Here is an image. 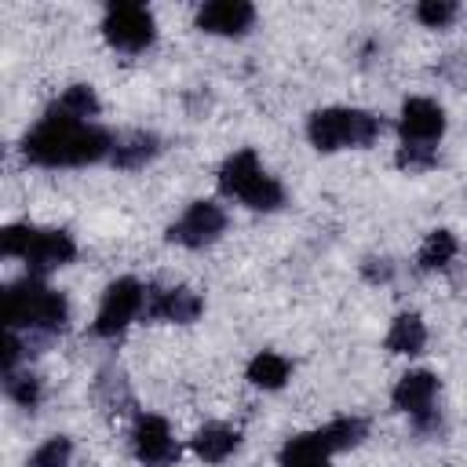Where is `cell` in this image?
Segmentation results:
<instances>
[{
	"label": "cell",
	"instance_id": "6da1fadb",
	"mask_svg": "<svg viewBox=\"0 0 467 467\" xmlns=\"http://www.w3.org/2000/svg\"><path fill=\"white\" fill-rule=\"evenodd\" d=\"M113 150V135L84 124V120H69L55 109L44 113V120L26 131L22 139V153L33 164L44 168H77V164H95L102 157H109Z\"/></svg>",
	"mask_w": 467,
	"mask_h": 467
},
{
	"label": "cell",
	"instance_id": "7a4b0ae2",
	"mask_svg": "<svg viewBox=\"0 0 467 467\" xmlns=\"http://www.w3.org/2000/svg\"><path fill=\"white\" fill-rule=\"evenodd\" d=\"M0 317H4V328H29V332L55 336L66 328L69 303L58 292H51L44 281L26 277V281H15L4 288Z\"/></svg>",
	"mask_w": 467,
	"mask_h": 467
},
{
	"label": "cell",
	"instance_id": "3957f363",
	"mask_svg": "<svg viewBox=\"0 0 467 467\" xmlns=\"http://www.w3.org/2000/svg\"><path fill=\"white\" fill-rule=\"evenodd\" d=\"M219 190L226 197H237L252 212H274V208L285 204L281 182L263 171L255 150H237V153H230L223 161V168H219Z\"/></svg>",
	"mask_w": 467,
	"mask_h": 467
},
{
	"label": "cell",
	"instance_id": "277c9868",
	"mask_svg": "<svg viewBox=\"0 0 467 467\" xmlns=\"http://www.w3.org/2000/svg\"><path fill=\"white\" fill-rule=\"evenodd\" d=\"M306 135L314 142V150L321 153H336V150H347V146H372L379 135H383V120L376 113H365V109H343V106H332V109H317L306 124Z\"/></svg>",
	"mask_w": 467,
	"mask_h": 467
},
{
	"label": "cell",
	"instance_id": "5b68a950",
	"mask_svg": "<svg viewBox=\"0 0 467 467\" xmlns=\"http://www.w3.org/2000/svg\"><path fill=\"white\" fill-rule=\"evenodd\" d=\"M153 33H157V26H153L150 7H142V4H109L106 7L102 36L109 40V47L135 55L153 44Z\"/></svg>",
	"mask_w": 467,
	"mask_h": 467
},
{
	"label": "cell",
	"instance_id": "8992f818",
	"mask_svg": "<svg viewBox=\"0 0 467 467\" xmlns=\"http://www.w3.org/2000/svg\"><path fill=\"white\" fill-rule=\"evenodd\" d=\"M146 310V288L135 281V277H120L106 288L102 303H99V314H95V336L102 339H117L131 321L135 314Z\"/></svg>",
	"mask_w": 467,
	"mask_h": 467
},
{
	"label": "cell",
	"instance_id": "52a82bcc",
	"mask_svg": "<svg viewBox=\"0 0 467 467\" xmlns=\"http://www.w3.org/2000/svg\"><path fill=\"white\" fill-rule=\"evenodd\" d=\"M226 230V212L215 201H193L171 226H168V241L182 244V248H204L212 244L219 234Z\"/></svg>",
	"mask_w": 467,
	"mask_h": 467
},
{
	"label": "cell",
	"instance_id": "ba28073f",
	"mask_svg": "<svg viewBox=\"0 0 467 467\" xmlns=\"http://www.w3.org/2000/svg\"><path fill=\"white\" fill-rule=\"evenodd\" d=\"M131 449H135L139 463H146V467H171L179 460V445L171 438V427L161 416H139L135 420Z\"/></svg>",
	"mask_w": 467,
	"mask_h": 467
},
{
	"label": "cell",
	"instance_id": "9c48e42d",
	"mask_svg": "<svg viewBox=\"0 0 467 467\" xmlns=\"http://www.w3.org/2000/svg\"><path fill=\"white\" fill-rule=\"evenodd\" d=\"M398 128H401V139L405 142H427V146H434L441 139V131H445V109L434 99H423V95L405 99Z\"/></svg>",
	"mask_w": 467,
	"mask_h": 467
},
{
	"label": "cell",
	"instance_id": "30bf717a",
	"mask_svg": "<svg viewBox=\"0 0 467 467\" xmlns=\"http://www.w3.org/2000/svg\"><path fill=\"white\" fill-rule=\"evenodd\" d=\"M204 310L201 296L190 288H146V317L153 321H171V325H190Z\"/></svg>",
	"mask_w": 467,
	"mask_h": 467
},
{
	"label": "cell",
	"instance_id": "8fae6325",
	"mask_svg": "<svg viewBox=\"0 0 467 467\" xmlns=\"http://www.w3.org/2000/svg\"><path fill=\"white\" fill-rule=\"evenodd\" d=\"M255 22V7L244 0H212L197 11V29L215 36H241Z\"/></svg>",
	"mask_w": 467,
	"mask_h": 467
},
{
	"label": "cell",
	"instance_id": "7c38bea8",
	"mask_svg": "<svg viewBox=\"0 0 467 467\" xmlns=\"http://www.w3.org/2000/svg\"><path fill=\"white\" fill-rule=\"evenodd\" d=\"M73 255H77V244H73L69 234H62V230H33V241H29L22 259L29 263L33 274H47V270L66 266Z\"/></svg>",
	"mask_w": 467,
	"mask_h": 467
},
{
	"label": "cell",
	"instance_id": "4fadbf2b",
	"mask_svg": "<svg viewBox=\"0 0 467 467\" xmlns=\"http://www.w3.org/2000/svg\"><path fill=\"white\" fill-rule=\"evenodd\" d=\"M434 394H438V376L427 372V368H416V372H405V376L398 379L390 401H394V409L416 416V412H423V409L434 405Z\"/></svg>",
	"mask_w": 467,
	"mask_h": 467
},
{
	"label": "cell",
	"instance_id": "5bb4252c",
	"mask_svg": "<svg viewBox=\"0 0 467 467\" xmlns=\"http://www.w3.org/2000/svg\"><path fill=\"white\" fill-rule=\"evenodd\" d=\"M157 153H161V139H157L153 131H128V135H117V139H113L109 161H113V168L131 171V168L150 164Z\"/></svg>",
	"mask_w": 467,
	"mask_h": 467
},
{
	"label": "cell",
	"instance_id": "9a60e30c",
	"mask_svg": "<svg viewBox=\"0 0 467 467\" xmlns=\"http://www.w3.org/2000/svg\"><path fill=\"white\" fill-rule=\"evenodd\" d=\"M332 449L325 445L321 431L314 434H296L285 449H281V467H328Z\"/></svg>",
	"mask_w": 467,
	"mask_h": 467
},
{
	"label": "cell",
	"instance_id": "2e32d148",
	"mask_svg": "<svg viewBox=\"0 0 467 467\" xmlns=\"http://www.w3.org/2000/svg\"><path fill=\"white\" fill-rule=\"evenodd\" d=\"M237 431L223 427V423H204L197 434H193V452L204 460V463H223L234 449H237Z\"/></svg>",
	"mask_w": 467,
	"mask_h": 467
},
{
	"label": "cell",
	"instance_id": "e0dca14e",
	"mask_svg": "<svg viewBox=\"0 0 467 467\" xmlns=\"http://www.w3.org/2000/svg\"><path fill=\"white\" fill-rule=\"evenodd\" d=\"M427 347V325L420 314H398L387 332V350L394 354H420Z\"/></svg>",
	"mask_w": 467,
	"mask_h": 467
},
{
	"label": "cell",
	"instance_id": "ac0fdd59",
	"mask_svg": "<svg viewBox=\"0 0 467 467\" xmlns=\"http://www.w3.org/2000/svg\"><path fill=\"white\" fill-rule=\"evenodd\" d=\"M288 376H292L288 358H281V354H274V350H259V354L248 361V379H252L255 387H263V390L285 387Z\"/></svg>",
	"mask_w": 467,
	"mask_h": 467
},
{
	"label": "cell",
	"instance_id": "d6986e66",
	"mask_svg": "<svg viewBox=\"0 0 467 467\" xmlns=\"http://www.w3.org/2000/svg\"><path fill=\"white\" fill-rule=\"evenodd\" d=\"M51 109L62 113V117H69V120L91 124V117L99 113V99H95V91H91L88 84H69V88L58 95V102H55Z\"/></svg>",
	"mask_w": 467,
	"mask_h": 467
},
{
	"label": "cell",
	"instance_id": "ffe728a7",
	"mask_svg": "<svg viewBox=\"0 0 467 467\" xmlns=\"http://www.w3.org/2000/svg\"><path fill=\"white\" fill-rule=\"evenodd\" d=\"M456 252H460V244H456V237L449 234V230H434V234H427V241L420 244V270H445L452 259H456Z\"/></svg>",
	"mask_w": 467,
	"mask_h": 467
},
{
	"label": "cell",
	"instance_id": "44dd1931",
	"mask_svg": "<svg viewBox=\"0 0 467 467\" xmlns=\"http://www.w3.org/2000/svg\"><path fill=\"white\" fill-rule=\"evenodd\" d=\"M365 431H368L365 420H358V416H339V420H332L328 427H321V438H325V445H328L332 452H339V449L358 445V441L365 438Z\"/></svg>",
	"mask_w": 467,
	"mask_h": 467
},
{
	"label": "cell",
	"instance_id": "7402d4cb",
	"mask_svg": "<svg viewBox=\"0 0 467 467\" xmlns=\"http://www.w3.org/2000/svg\"><path fill=\"white\" fill-rule=\"evenodd\" d=\"M95 394H99V401L109 412H124V409L135 405V398H131V390H128V383H124L120 372H102L99 383H95Z\"/></svg>",
	"mask_w": 467,
	"mask_h": 467
},
{
	"label": "cell",
	"instance_id": "603a6c76",
	"mask_svg": "<svg viewBox=\"0 0 467 467\" xmlns=\"http://www.w3.org/2000/svg\"><path fill=\"white\" fill-rule=\"evenodd\" d=\"M4 394L22 405V409H36L40 401V379L33 372H4Z\"/></svg>",
	"mask_w": 467,
	"mask_h": 467
},
{
	"label": "cell",
	"instance_id": "cb8c5ba5",
	"mask_svg": "<svg viewBox=\"0 0 467 467\" xmlns=\"http://www.w3.org/2000/svg\"><path fill=\"white\" fill-rule=\"evenodd\" d=\"M394 164L401 171H431L438 164V150L427 146V142H405V146H398Z\"/></svg>",
	"mask_w": 467,
	"mask_h": 467
},
{
	"label": "cell",
	"instance_id": "d4e9b609",
	"mask_svg": "<svg viewBox=\"0 0 467 467\" xmlns=\"http://www.w3.org/2000/svg\"><path fill=\"white\" fill-rule=\"evenodd\" d=\"M69 452H73V441L58 434V438H47V441L29 456L26 467H69Z\"/></svg>",
	"mask_w": 467,
	"mask_h": 467
},
{
	"label": "cell",
	"instance_id": "484cf974",
	"mask_svg": "<svg viewBox=\"0 0 467 467\" xmlns=\"http://www.w3.org/2000/svg\"><path fill=\"white\" fill-rule=\"evenodd\" d=\"M456 15H460V7H456L452 0H423V4L416 7V18H420L427 29H445Z\"/></svg>",
	"mask_w": 467,
	"mask_h": 467
},
{
	"label": "cell",
	"instance_id": "4316f807",
	"mask_svg": "<svg viewBox=\"0 0 467 467\" xmlns=\"http://www.w3.org/2000/svg\"><path fill=\"white\" fill-rule=\"evenodd\" d=\"M29 241H33V226H7V230L0 234V252L22 259L26 248H29Z\"/></svg>",
	"mask_w": 467,
	"mask_h": 467
},
{
	"label": "cell",
	"instance_id": "83f0119b",
	"mask_svg": "<svg viewBox=\"0 0 467 467\" xmlns=\"http://www.w3.org/2000/svg\"><path fill=\"white\" fill-rule=\"evenodd\" d=\"M361 274H365V281H372V285H383V281H390L394 277V266L387 263V259H365L361 263Z\"/></svg>",
	"mask_w": 467,
	"mask_h": 467
}]
</instances>
